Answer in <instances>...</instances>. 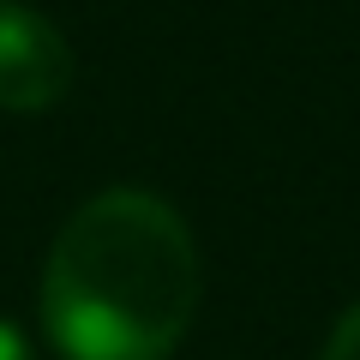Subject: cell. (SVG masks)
<instances>
[{"instance_id": "cell-1", "label": "cell", "mask_w": 360, "mask_h": 360, "mask_svg": "<svg viewBox=\"0 0 360 360\" xmlns=\"http://www.w3.org/2000/svg\"><path fill=\"white\" fill-rule=\"evenodd\" d=\"M205 295L198 240L150 193H96L60 222L42 270V324L66 360H168Z\"/></svg>"}, {"instance_id": "cell-2", "label": "cell", "mask_w": 360, "mask_h": 360, "mask_svg": "<svg viewBox=\"0 0 360 360\" xmlns=\"http://www.w3.org/2000/svg\"><path fill=\"white\" fill-rule=\"evenodd\" d=\"M72 84V49L42 13L0 0V108L6 115H42Z\"/></svg>"}, {"instance_id": "cell-3", "label": "cell", "mask_w": 360, "mask_h": 360, "mask_svg": "<svg viewBox=\"0 0 360 360\" xmlns=\"http://www.w3.org/2000/svg\"><path fill=\"white\" fill-rule=\"evenodd\" d=\"M324 360H360V307L336 324V336H330V348H324Z\"/></svg>"}, {"instance_id": "cell-4", "label": "cell", "mask_w": 360, "mask_h": 360, "mask_svg": "<svg viewBox=\"0 0 360 360\" xmlns=\"http://www.w3.org/2000/svg\"><path fill=\"white\" fill-rule=\"evenodd\" d=\"M0 360H30V348H25V336H18L13 324H0Z\"/></svg>"}]
</instances>
